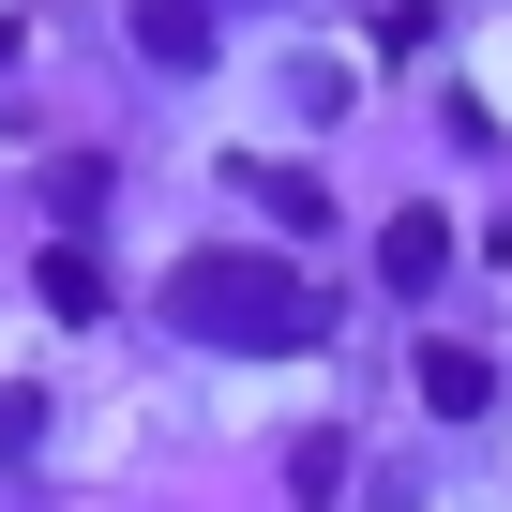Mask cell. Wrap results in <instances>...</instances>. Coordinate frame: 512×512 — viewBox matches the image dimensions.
Masks as SVG:
<instances>
[{
    "instance_id": "3",
    "label": "cell",
    "mask_w": 512,
    "mask_h": 512,
    "mask_svg": "<svg viewBox=\"0 0 512 512\" xmlns=\"http://www.w3.org/2000/svg\"><path fill=\"white\" fill-rule=\"evenodd\" d=\"M407 392H422V407H437V422H482V407H497V362H482V347H452V332H437V347H422V377H407Z\"/></svg>"
},
{
    "instance_id": "1",
    "label": "cell",
    "mask_w": 512,
    "mask_h": 512,
    "mask_svg": "<svg viewBox=\"0 0 512 512\" xmlns=\"http://www.w3.org/2000/svg\"><path fill=\"white\" fill-rule=\"evenodd\" d=\"M166 332L226 347V362H287V347H332V287L287 272V256H181L166 272Z\"/></svg>"
},
{
    "instance_id": "4",
    "label": "cell",
    "mask_w": 512,
    "mask_h": 512,
    "mask_svg": "<svg viewBox=\"0 0 512 512\" xmlns=\"http://www.w3.org/2000/svg\"><path fill=\"white\" fill-rule=\"evenodd\" d=\"M136 61L151 76H196L211 61V0H136Z\"/></svg>"
},
{
    "instance_id": "5",
    "label": "cell",
    "mask_w": 512,
    "mask_h": 512,
    "mask_svg": "<svg viewBox=\"0 0 512 512\" xmlns=\"http://www.w3.org/2000/svg\"><path fill=\"white\" fill-rule=\"evenodd\" d=\"M31 272H46V317H106V272H91V241H46Z\"/></svg>"
},
{
    "instance_id": "2",
    "label": "cell",
    "mask_w": 512,
    "mask_h": 512,
    "mask_svg": "<svg viewBox=\"0 0 512 512\" xmlns=\"http://www.w3.org/2000/svg\"><path fill=\"white\" fill-rule=\"evenodd\" d=\"M377 287H407V302L452 287V211H392V226H377Z\"/></svg>"
},
{
    "instance_id": "6",
    "label": "cell",
    "mask_w": 512,
    "mask_h": 512,
    "mask_svg": "<svg viewBox=\"0 0 512 512\" xmlns=\"http://www.w3.org/2000/svg\"><path fill=\"white\" fill-rule=\"evenodd\" d=\"M0 61H16V31H0Z\"/></svg>"
}]
</instances>
